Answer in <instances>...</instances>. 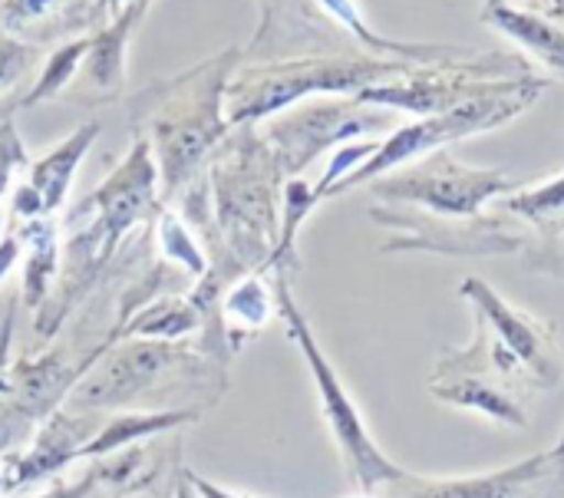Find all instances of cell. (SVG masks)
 I'll list each match as a JSON object with an SVG mask.
<instances>
[{"label":"cell","mask_w":564,"mask_h":498,"mask_svg":"<svg viewBox=\"0 0 564 498\" xmlns=\"http://www.w3.org/2000/svg\"><path fill=\"white\" fill-rule=\"evenodd\" d=\"M245 53L228 46L192 69H182L169 79H155L135 99L139 136L149 132L159 159V175L165 195L195 175L208 152L228 136L225 119V89L238 73Z\"/></svg>","instance_id":"obj_1"},{"label":"cell","mask_w":564,"mask_h":498,"mask_svg":"<svg viewBox=\"0 0 564 498\" xmlns=\"http://www.w3.org/2000/svg\"><path fill=\"white\" fill-rule=\"evenodd\" d=\"M416 63L383 59L364 53H314L288 59H261L238 66L225 89L228 126H254L258 119L281 116L288 106L317 93H364L380 83L406 76Z\"/></svg>","instance_id":"obj_2"},{"label":"cell","mask_w":564,"mask_h":498,"mask_svg":"<svg viewBox=\"0 0 564 498\" xmlns=\"http://www.w3.org/2000/svg\"><path fill=\"white\" fill-rule=\"evenodd\" d=\"M545 89V79H539L535 73L532 76H516V79H506L499 83L492 93L486 96H476L469 102H459L446 112H436V116H423L420 122L406 126V129H397L387 142H380V149L357 169L347 175V182H337L327 195H337V192H347L354 185H364L416 155H426V152H440V145L446 142H456V139H466V136H476V132H486V129H496V126H506L509 119H516L519 112H525Z\"/></svg>","instance_id":"obj_3"},{"label":"cell","mask_w":564,"mask_h":498,"mask_svg":"<svg viewBox=\"0 0 564 498\" xmlns=\"http://www.w3.org/2000/svg\"><path fill=\"white\" fill-rule=\"evenodd\" d=\"M238 136L215 162L218 218L241 251H261L274 225V178L281 172L274 152L258 139L254 126H235Z\"/></svg>","instance_id":"obj_4"},{"label":"cell","mask_w":564,"mask_h":498,"mask_svg":"<svg viewBox=\"0 0 564 498\" xmlns=\"http://www.w3.org/2000/svg\"><path fill=\"white\" fill-rule=\"evenodd\" d=\"M364 106L367 102H357V99H334V102H307L301 109L274 116L268 126V142L281 172L297 175L324 149L350 136L383 129L390 122L387 112H367Z\"/></svg>","instance_id":"obj_5"},{"label":"cell","mask_w":564,"mask_h":498,"mask_svg":"<svg viewBox=\"0 0 564 498\" xmlns=\"http://www.w3.org/2000/svg\"><path fill=\"white\" fill-rule=\"evenodd\" d=\"M516 182H509L502 172L489 169H469L456 162L449 152H436L423 159L420 165L406 169L403 175L383 178L377 185L380 198H397V202H416L426 205L436 215H476L479 205L499 192H509Z\"/></svg>","instance_id":"obj_6"},{"label":"cell","mask_w":564,"mask_h":498,"mask_svg":"<svg viewBox=\"0 0 564 498\" xmlns=\"http://www.w3.org/2000/svg\"><path fill=\"white\" fill-rule=\"evenodd\" d=\"M463 294L479 304L482 317L496 331V337H499L496 360L502 367L525 364L529 370L539 374L542 387H555L562 380V354H558L555 340L545 337V324L529 321L522 311H512L509 304H502L479 278H469L463 284Z\"/></svg>","instance_id":"obj_7"},{"label":"cell","mask_w":564,"mask_h":498,"mask_svg":"<svg viewBox=\"0 0 564 498\" xmlns=\"http://www.w3.org/2000/svg\"><path fill=\"white\" fill-rule=\"evenodd\" d=\"M261 23L251 36L248 56L288 59L314 53H347L337 43L334 20L324 17L317 0H258Z\"/></svg>","instance_id":"obj_8"},{"label":"cell","mask_w":564,"mask_h":498,"mask_svg":"<svg viewBox=\"0 0 564 498\" xmlns=\"http://www.w3.org/2000/svg\"><path fill=\"white\" fill-rule=\"evenodd\" d=\"M281 297H284V311H288V317L294 321V327H297V334H301V344H304V350H307V357H311V364H314V374H317V383H321V393H324V403H327V416H330V423H334V430H337V440H340V446H344V453H347V463H350V469H354V479H360L364 489H373V486H380V483H403L406 476H403L397 466H390V463L373 450V443L367 440L357 410L350 407V400H347V393L340 390L337 377L330 374V367L324 364V357H321L317 347L311 344V334H307V327L301 324L297 311L291 307L288 294H281Z\"/></svg>","instance_id":"obj_9"},{"label":"cell","mask_w":564,"mask_h":498,"mask_svg":"<svg viewBox=\"0 0 564 498\" xmlns=\"http://www.w3.org/2000/svg\"><path fill=\"white\" fill-rule=\"evenodd\" d=\"M106 20L102 0H0V30L36 50L63 36H83L86 26L96 30Z\"/></svg>","instance_id":"obj_10"},{"label":"cell","mask_w":564,"mask_h":498,"mask_svg":"<svg viewBox=\"0 0 564 498\" xmlns=\"http://www.w3.org/2000/svg\"><path fill=\"white\" fill-rule=\"evenodd\" d=\"M152 0H132L126 3L112 20H106L102 26L93 30V43L89 53L83 59V69L76 73L79 93L83 96H96V99H109L126 86V53H129V40L139 26V20L145 17Z\"/></svg>","instance_id":"obj_11"},{"label":"cell","mask_w":564,"mask_h":498,"mask_svg":"<svg viewBox=\"0 0 564 498\" xmlns=\"http://www.w3.org/2000/svg\"><path fill=\"white\" fill-rule=\"evenodd\" d=\"M482 20H489L496 30H502L506 36H512L516 43H522L552 73L564 76V30L558 23H552L542 13L516 10L509 0H486Z\"/></svg>","instance_id":"obj_12"},{"label":"cell","mask_w":564,"mask_h":498,"mask_svg":"<svg viewBox=\"0 0 564 498\" xmlns=\"http://www.w3.org/2000/svg\"><path fill=\"white\" fill-rule=\"evenodd\" d=\"M558 456H535L522 466L502 469L496 476L482 479H463V483H420V489L406 498H529V486L535 479H545L552 473V463Z\"/></svg>","instance_id":"obj_13"},{"label":"cell","mask_w":564,"mask_h":498,"mask_svg":"<svg viewBox=\"0 0 564 498\" xmlns=\"http://www.w3.org/2000/svg\"><path fill=\"white\" fill-rule=\"evenodd\" d=\"M96 136H99V122H86L69 139H63L50 155H43L33 165V175H30V185L26 188L36 195L40 212H53L66 198V188L73 182V172L83 162L86 149L96 142Z\"/></svg>","instance_id":"obj_14"},{"label":"cell","mask_w":564,"mask_h":498,"mask_svg":"<svg viewBox=\"0 0 564 498\" xmlns=\"http://www.w3.org/2000/svg\"><path fill=\"white\" fill-rule=\"evenodd\" d=\"M89 43H93V30L83 33V36H73V40H66L59 50H53V56L43 63V69L36 73L33 86L20 96L17 106H26V109H30V106H40V102L59 96V93L76 79V73L83 69V59H86V53H89Z\"/></svg>","instance_id":"obj_15"},{"label":"cell","mask_w":564,"mask_h":498,"mask_svg":"<svg viewBox=\"0 0 564 498\" xmlns=\"http://www.w3.org/2000/svg\"><path fill=\"white\" fill-rule=\"evenodd\" d=\"M36 59H40V50L17 40L13 33L0 30V102L13 93V86H20L23 76H33L36 79Z\"/></svg>","instance_id":"obj_16"},{"label":"cell","mask_w":564,"mask_h":498,"mask_svg":"<svg viewBox=\"0 0 564 498\" xmlns=\"http://www.w3.org/2000/svg\"><path fill=\"white\" fill-rule=\"evenodd\" d=\"M380 149V142H357V145H340L337 149V155H334V162H330V169L324 172V178H321V185L314 188V198L321 202L334 185H337V178L344 175V172H350L357 162H367L373 152Z\"/></svg>","instance_id":"obj_17"},{"label":"cell","mask_w":564,"mask_h":498,"mask_svg":"<svg viewBox=\"0 0 564 498\" xmlns=\"http://www.w3.org/2000/svg\"><path fill=\"white\" fill-rule=\"evenodd\" d=\"M20 162H26V149H23V142L17 139V129H13L10 112H3V116H0V192L7 188L10 172H13Z\"/></svg>","instance_id":"obj_18"},{"label":"cell","mask_w":564,"mask_h":498,"mask_svg":"<svg viewBox=\"0 0 564 498\" xmlns=\"http://www.w3.org/2000/svg\"><path fill=\"white\" fill-rule=\"evenodd\" d=\"M552 456H558V459H564V436H562V443H558V450H555Z\"/></svg>","instance_id":"obj_19"}]
</instances>
